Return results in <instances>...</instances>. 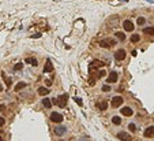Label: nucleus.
<instances>
[{"label":"nucleus","instance_id":"f257e3e1","mask_svg":"<svg viewBox=\"0 0 154 141\" xmlns=\"http://www.w3.org/2000/svg\"><path fill=\"white\" fill-rule=\"evenodd\" d=\"M67 100H68V95H61V96H59L57 99H55L53 100V103H56L59 105V107H61V108H64L65 105H67Z\"/></svg>","mask_w":154,"mask_h":141},{"label":"nucleus","instance_id":"f03ea898","mask_svg":"<svg viewBox=\"0 0 154 141\" xmlns=\"http://www.w3.org/2000/svg\"><path fill=\"white\" fill-rule=\"evenodd\" d=\"M121 104H123V97H121V96H115V97L112 99V101H111V105L113 108L120 107Z\"/></svg>","mask_w":154,"mask_h":141},{"label":"nucleus","instance_id":"7ed1b4c3","mask_svg":"<svg viewBox=\"0 0 154 141\" xmlns=\"http://www.w3.org/2000/svg\"><path fill=\"white\" fill-rule=\"evenodd\" d=\"M51 121L55 122V123H61L63 122V115L59 112H52L51 114Z\"/></svg>","mask_w":154,"mask_h":141},{"label":"nucleus","instance_id":"20e7f679","mask_svg":"<svg viewBox=\"0 0 154 141\" xmlns=\"http://www.w3.org/2000/svg\"><path fill=\"white\" fill-rule=\"evenodd\" d=\"M115 44H116V41L112 40V38H107V40H101L100 41V45L102 48H109L111 45H115Z\"/></svg>","mask_w":154,"mask_h":141},{"label":"nucleus","instance_id":"39448f33","mask_svg":"<svg viewBox=\"0 0 154 141\" xmlns=\"http://www.w3.org/2000/svg\"><path fill=\"white\" fill-rule=\"evenodd\" d=\"M115 59L119 60V62L124 60V59H126V51H124V49H117V51L115 52Z\"/></svg>","mask_w":154,"mask_h":141},{"label":"nucleus","instance_id":"423d86ee","mask_svg":"<svg viewBox=\"0 0 154 141\" xmlns=\"http://www.w3.org/2000/svg\"><path fill=\"white\" fill-rule=\"evenodd\" d=\"M143 136L146 138H151V137H154V126H149V127H146L145 129V131H143Z\"/></svg>","mask_w":154,"mask_h":141},{"label":"nucleus","instance_id":"0eeeda50","mask_svg":"<svg viewBox=\"0 0 154 141\" xmlns=\"http://www.w3.org/2000/svg\"><path fill=\"white\" fill-rule=\"evenodd\" d=\"M123 28H124L126 32H132L134 30V23L130 19H126L124 22H123Z\"/></svg>","mask_w":154,"mask_h":141},{"label":"nucleus","instance_id":"6e6552de","mask_svg":"<svg viewBox=\"0 0 154 141\" xmlns=\"http://www.w3.org/2000/svg\"><path fill=\"white\" fill-rule=\"evenodd\" d=\"M53 71V64H52V62L48 59L45 62V66H44V73H52Z\"/></svg>","mask_w":154,"mask_h":141},{"label":"nucleus","instance_id":"1a4fd4ad","mask_svg":"<svg viewBox=\"0 0 154 141\" xmlns=\"http://www.w3.org/2000/svg\"><path fill=\"white\" fill-rule=\"evenodd\" d=\"M132 114H134V111L130 107H123L121 108V115L123 117H132Z\"/></svg>","mask_w":154,"mask_h":141},{"label":"nucleus","instance_id":"9d476101","mask_svg":"<svg viewBox=\"0 0 154 141\" xmlns=\"http://www.w3.org/2000/svg\"><path fill=\"white\" fill-rule=\"evenodd\" d=\"M117 137L120 138L121 141H131V136L128 133H124V131H121V133L117 134Z\"/></svg>","mask_w":154,"mask_h":141},{"label":"nucleus","instance_id":"9b49d317","mask_svg":"<svg viewBox=\"0 0 154 141\" xmlns=\"http://www.w3.org/2000/svg\"><path fill=\"white\" fill-rule=\"evenodd\" d=\"M117 78H119L117 73L112 71L111 74H109V77H108V82H109V84H112V82H116V81H117Z\"/></svg>","mask_w":154,"mask_h":141},{"label":"nucleus","instance_id":"f8f14e48","mask_svg":"<svg viewBox=\"0 0 154 141\" xmlns=\"http://www.w3.org/2000/svg\"><path fill=\"white\" fill-rule=\"evenodd\" d=\"M65 130H67V129H65L64 126H61V125L57 126V127H55V133L57 134V136H63L65 133Z\"/></svg>","mask_w":154,"mask_h":141},{"label":"nucleus","instance_id":"ddd939ff","mask_svg":"<svg viewBox=\"0 0 154 141\" xmlns=\"http://www.w3.org/2000/svg\"><path fill=\"white\" fill-rule=\"evenodd\" d=\"M101 66H102V62H100V60H93V62L90 63V67H89V69L93 70V69H98V67H101Z\"/></svg>","mask_w":154,"mask_h":141},{"label":"nucleus","instance_id":"4468645a","mask_svg":"<svg viewBox=\"0 0 154 141\" xmlns=\"http://www.w3.org/2000/svg\"><path fill=\"white\" fill-rule=\"evenodd\" d=\"M37 92H38V95H41V96L49 95V89H48V88H44V86H40L37 89Z\"/></svg>","mask_w":154,"mask_h":141},{"label":"nucleus","instance_id":"2eb2a0df","mask_svg":"<svg viewBox=\"0 0 154 141\" xmlns=\"http://www.w3.org/2000/svg\"><path fill=\"white\" fill-rule=\"evenodd\" d=\"M25 62H26L27 64H32V66H38V62H37L36 58H26Z\"/></svg>","mask_w":154,"mask_h":141},{"label":"nucleus","instance_id":"dca6fc26","mask_svg":"<svg viewBox=\"0 0 154 141\" xmlns=\"http://www.w3.org/2000/svg\"><path fill=\"white\" fill-rule=\"evenodd\" d=\"M42 105H44V107H46V108H51L52 107V101L48 97H45V99H42Z\"/></svg>","mask_w":154,"mask_h":141},{"label":"nucleus","instance_id":"f3484780","mask_svg":"<svg viewBox=\"0 0 154 141\" xmlns=\"http://www.w3.org/2000/svg\"><path fill=\"white\" fill-rule=\"evenodd\" d=\"M2 77H3V80H4V82H6V85H7V88H10L11 86V78H8L4 73H2Z\"/></svg>","mask_w":154,"mask_h":141},{"label":"nucleus","instance_id":"a211bd4d","mask_svg":"<svg viewBox=\"0 0 154 141\" xmlns=\"http://www.w3.org/2000/svg\"><path fill=\"white\" fill-rule=\"evenodd\" d=\"M145 34H149V36H154V28H145L143 29Z\"/></svg>","mask_w":154,"mask_h":141},{"label":"nucleus","instance_id":"6ab92c4d","mask_svg":"<svg viewBox=\"0 0 154 141\" xmlns=\"http://www.w3.org/2000/svg\"><path fill=\"white\" fill-rule=\"evenodd\" d=\"M26 85H27V84H26V82H19L18 85L15 86V90L18 92V90H21V89H23V88H26Z\"/></svg>","mask_w":154,"mask_h":141},{"label":"nucleus","instance_id":"aec40b11","mask_svg":"<svg viewBox=\"0 0 154 141\" xmlns=\"http://www.w3.org/2000/svg\"><path fill=\"white\" fill-rule=\"evenodd\" d=\"M112 122L115 123V125H120V123H121V118L120 117H112Z\"/></svg>","mask_w":154,"mask_h":141},{"label":"nucleus","instance_id":"412c9836","mask_svg":"<svg viewBox=\"0 0 154 141\" xmlns=\"http://www.w3.org/2000/svg\"><path fill=\"white\" fill-rule=\"evenodd\" d=\"M116 37L120 38V40H123V41L126 40V34L123 33V32H116Z\"/></svg>","mask_w":154,"mask_h":141},{"label":"nucleus","instance_id":"4be33fe9","mask_svg":"<svg viewBox=\"0 0 154 141\" xmlns=\"http://www.w3.org/2000/svg\"><path fill=\"white\" fill-rule=\"evenodd\" d=\"M139 34H132V36H131V43H138L139 41Z\"/></svg>","mask_w":154,"mask_h":141},{"label":"nucleus","instance_id":"5701e85b","mask_svg":"<svg viewBox=\"0 0 154 141\" xmlns=\"http://www.w3.org/2000/svg\"><path fill=\"white\" fill-rule=\"evenodd\" d=\"M107 76V71L105 70H98V74H97V78H102Z\"/></svg>","mask_w":154,"mask_h":141},{"label":"nucleus","instance_id":"b1692460","mask_svg":"<svg viewBox=\"0 0 154 141\" xmlns=\"http://www.w3.org/2000/svg\"><path fill=\"white\" fill-rule=\"evenodd\" d=\"M98 107H100V110H101V111H105V110L108 108V104L105 103V101H102L101 104H98Z\"/></svg>","mask_w":154,"mask_h":141},{"label":"nucleus","instance_id":"393cba45","mask_svg":"<svg viewBox=\"0 0 154 141\" xmlns=\"http://www.w3.org/2000/svg\"><path fill=\"white\" fill-rule=\"evenodd\" d=\"M145 22H146V19H145L143 16H139V18L136 19V23H138V25H140V26H142V25H145Z\"/></svg>","mask_w":154,"mask_h":141},{"label":"nucleus","instance_id":"a878e982","mask_svg":"<svg viewBox=\"0 0 154 141\" xmlns=\"http://www.w3.org/2000/svg\"><path fill=\"white\" fill-rule=\"evenodd\" d=\"M22 67H23V63H16L14 66V70H15V71H18V70H22Z\"/></svg>","mask_w":154,"mask_h":141},{"label":"nucleus","instance_id":"bb28decb","mask_svg":"<svg viewBox=\"0 0 154 141\" xmlns=\"http://www.w3.org/2000/svg\"><path fill=\"white\" fill-rule=\"evenodd\" d=\"M128 129H130V131H136L135 123H130V125H128Z\"/></svg>","mask_w":154,"mask_h":141},{"label":"nucleus","instance_id":"cd10ccee","mask_svg":"<svg viewBox=\"0 0 154 141\" xmlns=\"http://www.w3.org/2000/svg\"><path fill=\"white\" fill-rule=\"evenodd\" d=\"M102 90L104 92H109V90H111V86H109V85H104L102 86Z\"/></svg>","mask_w":154,"mask_h":141},{"label":"nucleus","instance_id":"c85d7f7f","mask_svg":"<svg viewBox=\"0 0 154 141\" xmlns=\"http://www.w3.org/2000/svg\"><path fill=\"white\" fill-rule=\"evenodd\" d=\"M94 82H95V78L93 77L91 80H89V85H90V86H93V85H94Z\"/></svg>","mask_w":154,"mask_h":141},{"label":"nucleus","instance_id":"c756f323","mask_svg":"<svg viewBox=\"0 0 154 141\" xmlns=\"http://www.w3.org/2000/svg\"><path fill=\"white\" fill-rule=\"evenodd\" d=\"M6 123V121H4V118H2L0 117V127H3V125Z\"/></svg>","mask_w":154,"mask_h":141},{"label":"nucleus","instance_id":"7c9ffc66","mask_svg":"<svg viewBox=\"0 0 154 141\" xmlns=\"http://www.w3.org/2000/svg\"><path fill=\"white\" fill-rule=\"evenodd\" d=\"M75 100H76V103H78L79 105H82V100H81V99H75Z\"/></svg>","mask_w":154,"mask_h":141},{"label":"nucleus","instance_id":"2f4dec72","mask_svg":"<svg viewBox=\"0 0 154 141\" xmlns=\"http://www.w3.org/2000/svg\"><path fill=\"white\" fill-rule=\"evenodd\" d=\"M45 84H46V86H51V85H52L51 81H45Z\"/></svg>","mask_w":154,"mask_h":141},{"label":"nucleus","instance_id":"473e14b6","mask_svg":"<svg viewBox=\"0 0 154 141\" xmlns=\"http://www.w3.org/2000/svg\"><path fill=\"white\" fill-rule=\"evenodd\" d=\"M3 110H4V105H2V104H0V112H2Z\"/></svg>","mask_w":154,"mask_h":141},{"label":"nucleus","instance_id":"72a5a7b5","mask_svg":"<svg viewBox=\"0 0 154 141\" xmlns=\"http://www.w3.org/2000/svg\"><path fill=\"white\" fill-rule=\"evenodd\" d=\"M0 141H3V138H2V136H0Z\"/></svg>","mask_w":154,"mask_h":141}]
</instances>
